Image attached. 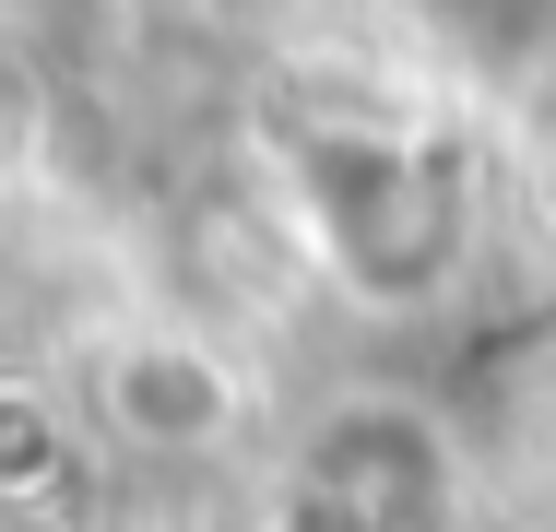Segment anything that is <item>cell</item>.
Returning <instances> with one entry per match:
<instances>
[{"label": "cell", "mask_w": 556, "mask_h": 532, "mask_svg": "<svg viewBox=\"0 0 556 532\" xmlns=\"http://www.w3.org/2000/svg\"><path fill=\"white\" fill-rule=\"evenodd\" d=\"M96 415L130 449H214L237 426V379H225L214 343H190V331H130V343H108Z\"/></svg>", "instance_id": "obj_2"}, {"label": "cell", "mask_w": 556, "mask_h": 532, "mask_svg": "<svg viewBox=\"0 0 556 532\" xmlns=\"http://www.w3.org/2000/svg\"><path fill=\"white\" fill-rule=\"evenodd\" d=\"M308 485L355 532H427L450 497V449H439V426L403 415V403H355V415H332L308 438Z\"/></svg>", "instance_id": "obj_1"}]
</instances>
